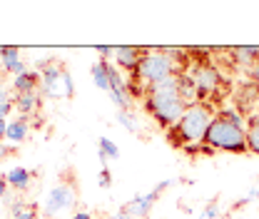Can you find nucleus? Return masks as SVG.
<instances>
[{
	"instance_id": "nucleus-1",
	"label": "nucleus",
	"mask_w": 259,
	"mask_h": 219,
	"mask_svg": "<svg viewBox=\"0 0 259 219\" xmlns=\"http://www.w3.org/2000/svg\"><path fill=\"white\" fill-rule=\"evenodd\" d=\"M190 63V53L180 50V48H147L142 60L137 65V70L130 75V97H142L145 100V90L150 85H157L162 80L187 72L182 70Z\"/></svg>"
},
{
	"instance_id": "nucleus-2",
	"label": "nucleus",
	"mask_w": 259,
	"mask_h": 219,
	"mask_svg": "<svg viewBox=\"0 0 259 219\" xmlns=\"http://www.w3.org/2000/svg\"><path fill=\"white\" fill-rule=\"evenodd\" d=\"M190 105L180 97V75H172L145 90V110L162 129H172Z\"/></svg>"
},
{
	"instance_id": "nucleus-3",
	"label": "nucleus",
	"mask_w": 259,
	"mask_h": 219,
	"mask_svg": "<svg viewBox=\"0 0 259 219\" xmlns=\"http://www.w3.org/2000/svg\"><path fill=\"white\" fill-rule=\"evenodd\" d=\"M204 145L212 147L214 152H234L244 155L247 150V122L237 110H222L214 115L212 125L207 127Z\"/></svg>"
},
{
	"instance_id": "nucleus-4",
	"label": "nucleus",
	"mask_w": 259,
	"mask_h": 219,
	"mask_svg": "<svg viewBox=\"0 0 259 219\" xmlns=\"http://www.w3.org/2000/svg\"><path fill=\"white\" fill-rule=\"evenodd\" d=\"M217 110L212 107V102H202L197 100L192 102L185 115L180 117V122L167 129V142L172 147H192V145H202L204 142V135H207V127L212 125Z\"/></svg>"
},
{
	"instance_id": "nucleus-5",
	"label": "nucleus",
	"mask_w": 259,
	"mask_h": 219,
	"mask_svg": "<svg viewBox=\"0 0 259 219\" xmlns=\"http://www.w3.org/2000/svg\"><path fill=\"white\" fill-rule=\"evenodd\" d=\"M190 77H192L194 87H197V100L202 102H209V100H220V87L225 82L222 72L209 63V60H199L192 65L190 70Z\"/></svg>"
},
{
	"instance_id": "nucleus-6",
	"label": "nucleus",
	"mask_w": 259,
	"mask_h": 219,
	"mask_svg": "<svg viewBox=\"0 0 259 219\" xmlns=\"http://www.w3.org/2000/svg\"><path fill=\"white\" fill-rule=\"evenodd\" d=\"M75 202H77V185H75L72 172H70V174H65V180H60L55 187L50 189V194L45 197L42 214H45V217H55L58 212L72 209Z\"/></svg>"
},
{
	"instance_id": "nucleus-7",
	"label": "nucleus",
	"mask_w": 259,
	"mask_h": 219,
	"mask_svg": "<svg viewBox=\"0 0 259 219\" xmlns=\"http://www.w3.org/2000/svg\"><path fill=\"white\" fill-rule=\"evenodd\" d=\"M40 67V80H42V93H48L50 97H58V100H67V90H65V82H63V75H65V67L63 63H58V60H40L37 63Z\"/></svg>"
},
{
	"instance_id": "nucleus-8",
	"label": "nucleus",
	"mask_w": 259,
	"mask_h": 219,
	"mask_svg": "<svg viewBox=\"0 0 259 219\" xmlns=\"http://www.w3.org/2000/svg\"><path fill=\"white\" fill-rule=\"evenodd\" d=\"M145 50L147 48H137V45H122V48H115V63H117V67H122L125 72H135L137 70V65H140V60H142V55H145Z\"/></svg>"
},
{
	"instance_id": "nucleus-9",
	"label": "nucleus",
	"mask_w": 259,
	"mask_h": 219,
	"mask_svg": "<svg viewBox=\"0 0 259 219\" xmlns=\"http://www.w3.org/2000/svg\"><path fill=\"white\" fill-rule=\"evenodd\" d=\"M157 199H160V194L152 189V192H147V194H137V197H132L127 204H125V209H127L132 217L145 219L150 212H152V207L157 204Z\"/></svg>"
},
{
	"instance_id": "nucleus-10",
	"label": "nucleus",
	"mask_w": 259,
	"mask_h": 219,
	"mask_svg": "<svg viewBox=\"0 0 259 219\" xmlns=\"http://www.w3.org/2000/svg\"><path fill=\"white\" fill-rule=\"evenodd\" d=\"M0 63H3V72H8V75H13V77L28 72V65L20 58V48H15V45L0 50Z\"/></svg>"
},
{
	"instance_id": "nucleus-11",
	"label": "nucleus",
	"mask_w": 259,
	"mask_h": 219,
	"mask_svg": "<svg viewBox=\"0 0 259 219\" xmlns=\"http://www.w3.org/2000/svg\"><path fill=\"white\" fill-rule=\"evenodd\" d=\"M40 85H42L40 70H28V72L13 77L10 90H13V95H30V93H40Z\"/></svg>"
},
{
	"instance_id": "nucleus-12",
	"label": "nucleus",
	"mask_w": 259,
	"mask_h": 219,
	"mask_svg": "<svg viewBox=\"0 0 259 219\" xmlns=\"http://www.w3.org/2000/svg\"><path fill=\"white\" fill-rule=\"evenodd\" d=\"M13 105H15V110L20 112V117H35V115H40L42 97H40V93L13 95Z\"/></svg>"
},
{
	"instance_id": "nucleus-13",
	"label": "nucleus",
	"mask_w": 259,
	"mask_h": 219,
	"mask_svg": "<svg viewBox=\"0 0 259 219\" xmlns=\"http://www.w3.org/2000/svg\"><path fill=\"white\" fill-rule=\"evenodd\" d=\"M28 137H30V117H15V120H8V135H5V142H10V147L23 145Z\"/></svg>"
},
{
	"instance_id": "nucleus-14",
	"label": "nucleus",
	"mask_w": 259,
	"mask_h": 219,
	"mask_svg": "<svg viewBox=\"0 0 259 219\" xmlns=\"http://www.w3.org/2000/svg\"><path fill=\"white\" fill-rule=\"evenodd\" d=\"M5 180H8V185L13 189L25 192V189H30V185H32V172L25 169V167H13V169L5 174Z\"/></svg>"
},
{
	"instance_id": "nucleus-15",
	"label": "nucleus",
	"mask_w": 259,
	"mask_h": 219,
	"mask_svg": "<svg viewBox=\"0 0 259 219\" xmlns=\"http://www.w3.org/2000/svg\"><path fill=\"white\" fill-rule=\"evenodd\" d=\"M90 75H93V82H95L102 93H110V60H102V58H100L97 63H93Z\"/></svg>"
},
{
	"instance_id": "nucleus-16",
	"label": "nucleus",
	"mask_w": 259,
	"mask_h": 219,
	"mask_svg": "<svg viewBox=\"0 0 259 219\" xmlns=\"http://www.w3.org/2000/svg\"><path fill=\"white\" fill-rule=\"evenodd\" d=\"M229 53L234 55V60L242 65H247V67H252V65L259 60V45H242V48H229Z\"/></svg>"
},
{
	"instance_id": "nucleus-17",
	"label": "nucleus",
	"mask_w": 259,
	"mask_h": 219,
	"mask_svg": "<svg viewBox=\"0 0 259 219\" xmlns=\"http://www.w3.org/2000/svg\"><path fill=\"white\" fill-rule=\"evenodd\" d=\"M97 157H100L102 167H107V159H120V147L110 137H100L97 140Z\"/></svg>"
},
{
	"instance_id": "nucleus-18",
	"label": "nucleus",
	"mask_w": 259,
	"mask_h": 219,
	"mask_svg": "<svg viewBox=\"0 0 259 219\" xmlns=\"http://www.w3.org/2000/svg\"><path fill=\"white\" fill-rule=\"evenodd\" d=\"M247 150L259 157V112L247 120Z\"/></svg>"
},
{
	"instance_id": "nucleus-19",
	"label": "nucleus",
	"mask_w": 259,
	"mask_h": 219,
	"mask_svg": "<svg viewBox=\"0 0 259 219\" xmlns=\"http://www.w3.org/2000/svg\"><path fill=\"white\" fill-rule=\"evenodd\" d=\"M117 122L125 127L127 132H140V122H137V117L130 110H117Z\"/></svg>"
},
{
	"instance_id": "nucleus-20",
	"label": "nucleus",
	"mask_w": 259,
	"mask_h": 219,
	"mask_svg": "<svg viewBox=\"0 0 259 219\" xmlns=\"http://www.w3.org/2000/svg\"><path fill=\"white\" fill-rule=\"evenodd\" d=\"M97 185H100V189H110L112 187V172H110L107 167H102V169H100V180H97Z\"/></svg>"
},
{
	"instance_id": "nucleus-21",
	"label": "nucleus",
	"mask_w": 259,
	"mask_h": 219,
	"mask_svg": "<svg viewBox=\"0 0 259 219\" xmlns=\"http://www.w3.org/2000/svg\"><path fill=\"white\" fill-rule=\"evenodd\" d=\"M217 214H220V202H217V199H212V204H207V207H204L202 217L204 219H217Z\"/></svg>"
},
{
	"instance_id": "nucleus-22",
	"label": "nucleus",
	"mask_w": 259,
	"mask_h": 219,
	"mask_svg": "<svg viewBox=\"0 0 259 219\" xmlns=\"http://www.w3.org/2000/svg\"><path fill=\"white\" fill-rule=\"evenodd\" d=\"M10 219H37V209L30 204L28 209H23V212H18V214H10Z\"/></svg>"
},
{
	"instance_id": "nucleus-23",
	"label": "nucleus",
	"mask_w": 259,
	"mask_h": 219,
	"mask_svg": "<svg viewBox=\"0 0 259 219\" xmlns=\"http://www.w3.org/2000/svg\"><path fill=\"white\" fill-rule=\"evenodd\" d=\"M13 110H15V105H13V100H8V102H3V105H0V120H8Z\"/></svg>"
},
{
	"instance_id": "nucleus-24",
	"label": "nucleus",
	"mask_w": 259,
	"mask_h": 219,
	"mask_svg": "<svg viewBox=\"0 0 259 219\" xmlns=\"http://www.w3.org/2000/svg\"><path fill=\"white\" fill-rule=\"evenodd\" d=\"M247 75H249L252 85H257V87H259V60L252 65V67H247Z\"/></svg>"
},
{
	"instance_id": "nucleus-25",
	"label": "nucleus",
	"mask_w": 259,
	"mask_h": 219,
	"mask_svg": "<svg viewBox=\"0 0 259 219\" xmlns=\"http://www.w3.org/2000/svg\"><path fill=\"white\" fill-rule=\"evenodd\" d=\"M97 53L102 55V60H110V58L115 55V48H107V45H100V48H97Z\"/></svg>"
},
{
	"instance_id": "nucleus-26",
	"label": "nucleus",
	"mask_w": 259,
	"mask_h": 219,
	"mask_svg": "<svg viewBox=\"0 0 259 219\" xmlns=\"http://www.w3.org/2000/svg\"><path fill=\"white\" fill-rule=\"evenodd\" d=\"M10 100V90H8V85L5 82H0V105L3 102H8Z\"/></svg>"
},
{
	"instance_id": "nucleus-27",
	"label": "nucleus",
	"mask_w": 259,
	"mask_h": 219,
	"mask_svg": "<svg viewBox=\"0 0 259 219\" xmlns=\"http://www.w3.org/2000/svg\"><path fill=\"white\" fill-rule=\"evenodd\" d=\"M8 187H10V185H8V180H5V174H0V199H3V197L8 194Z\"/></svg>"
},
{
	"instance_id": "nucleus-28",
	"label": "nucleus",
	"mask_w": 259,
	"mask_h": 219,
	"mask_svg": "<svg viewBox=\"0 0 259 219\" xmlns=\"http://www.w3.org/2000/svg\"><path fill=\"white\" fill-rule=\"evenodd\" d=\"M172 185H175V180H164V182H160V185L155 187V192H157V194H162L164 189H167V187H172Z\"/></svg>"
},
{
	"instance_id": "nucleus-29",
	"label": "nucleus",
	"mask_w": 259,
	"mask_h": 219,
	"mask_svg": "<svg viewBox=\"0 0 259 219\" xmlns=\"http://www.w3.org/2000/svg\"><path fill=\"white\" fill-rule=\"evenodd\" d=\"M5 135H8V120H0V145L5 142Z\"/></svg>"
},
{
	"instance_id": "nucleus-30",
	"label": "nucleus",
	"mask_w": 259,
	"mask_h": 219,
	"mask_svg": "<svg viewBox=\"0 0 259 219\" xmlns=\"http://www.w3.org/2000/svg\"><path fill=\"white\" fill-rule=\"evenodd\" d=\"M72 219H93V214L82 209V212H75V214H72Z\"/></svg>"
},
{
	"instance_id": "nucleus-31",
	"label": "nucleus",
	"mask_w": 259,
	"mask_h": 219,
	"mask_svg": "<svg viewBox=\"0 0 259 219\" xmlns=\"http://www.w3.org/2000/svg\"><path fill=\"white\" fill-rule=\"evenodd\" d=\"M115 219H132V214H130L127 209H125V207H122V209H120V212H117V217Z\"/></svg>"
},
{
	"instance_id": "nucleus-32",
	"label": "nucleus",
	"mask_w": 259,
	"mask_h": 219,
	"mask_svg": "<svg viewBox=\"0 0 259 219\" xmlns=\"http://www.w3.org/2000/svg\"><path fill=\"white\" fill-rule=\"evenodd\" d=\"M10 152H13V147H8V145H0V157L10 155Z\"/></svg>"
},
{
	"instance_id": "nucleus-33",
	"label": "nucleus",
	"mask_w": 259,
	"mask_h": 219,
	"mask_svg": "<svg viewBox=\"0 0 259 219\" xmlns=\"http://www.w3.org/2000/svg\"><path fill=\"white\" fill-rule=\"evenodd\" d=\"M247 197H252V202H254V199L259 202V189H249V194H247Z\"/></svg>"
},
{
	"instance_id": "nucleus-34",
	"label": "nucleus",
	"mask_w": 259,
	"mask_h": 219,
	"mask_svg": "<svg viewBox=\"0 0 259 219\" xmlns=\"http://www.w3.org/2000/svg\"><path fill=\"white\" fill-rule=\"evenodd\" d=\"M197 219H204V217H202V214H199V217H197Z\"/></svg>"
}]
</instances>
